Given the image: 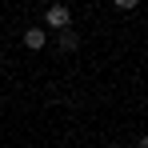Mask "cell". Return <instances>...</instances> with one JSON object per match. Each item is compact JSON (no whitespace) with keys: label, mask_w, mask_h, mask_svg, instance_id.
Wrapping results in <instances>:
<instances>
[{"label":"cell","mask_w":148,"mask_h":148,"mask_svg":"<svg viewBox=\"0 0 148 148\" xmlns=\"http://www.w3.org/2000/svg\"><path fill=\"white\" fill-rule=\"evenodd\" d=\"M48 44V28H40V24H32V28H24V48H32V52H40Z\"/></svg>","instance_id":"cell-2"},{"label":"cell","mask_w":148,"mask_h":148,"mask_svg":"<svg viewBox=\"0 0 148 148\" xmlns=\"http://www.w3.org/2000/svg\"><path fill=\"white\" fill-rule=\"evenodd\" d=\"M112 148H124V144H112Z\"/></svg>","instance_id":"cell-5"},{"label":"cell","mask_w":148,"mask_h":148,"mask_svg":"<svg viewBox=\"0 0 148 148\" xmlns=\"http://www.w3.org/2000/svg\"><path fill=\"white\" fill-rule=\"evenodd\" d=\"M136 148H148V136H140V140H136Z\"/></svg>","instance_id":"cell-4"},{"label":"cell","mask_w":148,"mask_h":148,"mask_svg":"<svg viewBox=\"0 0 148 148\" xmlns=\"http://www.w3.org/2000/svg\"><path fill=\"white\" fill-rule=\"evenodd\" d=\"M56 44H60V52H76L80 48V32H76V28H64V32L56 36Z\"/></svg>","instance_id":"cell-3"},{"label":"cell","mask_w":148,"mask_h":148,"mask_svg":"<svg viewBox=\"0 0 148 148\" xmlns=\"http://www.w3.org/2000/svg\"><path fill=\"white\" fill-rule=\"evenodd\" d=\"M44 24L56 28V32L72 28V8H68V4H48V8H44Z\"/></svg>","instance_id":"cell-1"}]
</instances>
